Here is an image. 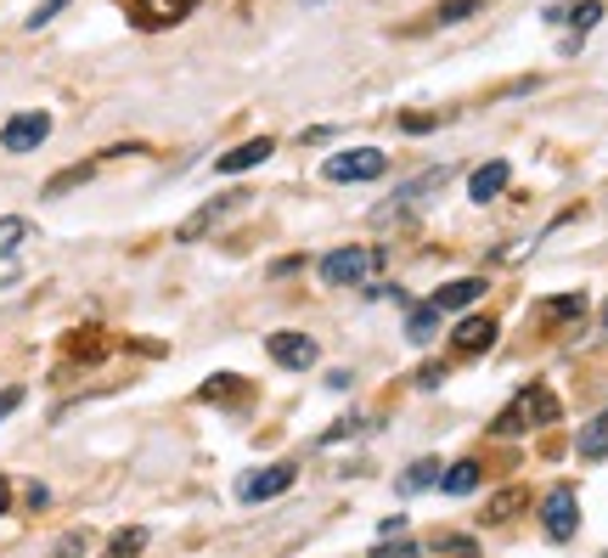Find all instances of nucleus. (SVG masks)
Listing matches in <instances>:
<instances>
[{"instance_id":"nucleus-12","label":"nucleus","mask_w":608,"mask_h":558,"mask_svg":"<svg viewBox=\"0 0 608 558\" xmlns=\"http://www.w3.org/2000/svg\"><path fill=\"white\" fill-rule=\"evenodd\" d=\"M135 7V23H147V28H163V23H181L197 0H130Z\"/></svg>"},{"instance_id":"nucleus-9","label":"nucleus","mask_w":608,"mask_h":558,"mask_svg":"<svg viewBox=\"0 0 608 558\" xmlns=\"http://www.w3.org/2000/svg\"><path fill=\"white\" fill-rule=\"evenodd\" d=\"M51 136V113H17V119H7V130H0V147L7 153H34Z\"/></svg>"},{"instance_id":"nucleus-11","label":"nucleus","mask_w":608,"mask_h":558,"mask_svg":"<svg viewBox=\"0 0 608 558\" xmlns=\"http://www.w3.org/2000/svg\"><path fill=\"white\" fill-rule=\"evenodd\" d=\"M270 153H277V142H270V136H254V142H243V147L220 153V158H215V170H220V175H243V170H259Z\"/></svg>"},{"instance_id":"nucleus-19","label":"nucleus","mask_w":608,"mask_h":558,"mask_svg":"<svg viewBox=\"0 0 608 558\" xmlns=\"http://www.w3.org/2000/svg\"><path fill=\"white\" fill-rule=\"evenodd\" d=\"M428 485H439V463H428V457H423V463H412V469L400 474V497H417V490H428Z\"/></svg>"},{"instance_id":"nucleus-7","label":"nucleus","mask_w":608,"mask_h":558,"mask_svg":"<svg viewBox=\"0 0 608 558\" xmlns=\"http://www.w3.org/2000/svg\"><path fill=\"white\" fill-rule=\"evenodd\" d=\"M265 350H270V361H277V367H288V373L316 367V355H321L311 333H270V339H265Z\"/></svg>"},{"instance_id":"nucleus-10","label":"nucleus","mask_w":608,"mask_h":558,"mask_svg":"<svg viewBox=\"0 0 608 558\" xmlns=\"http://www.w3.org/2000/svg\"><path fill=\"white\" fill-rule=\"evenodd\" d=\"M507 181H513V163H507V158H490V163H479V170L467 175V198H473V204H496L501 192H507Z\"/></svg>"},{"instance_id":"nucleus-26","label":"nucleus","mask_w":608,"mask_h":558,"mask_svg":"<svg viewBox=\"0 0 608 558\" xmlns=\"http://www.w3.org/2000/svg\"><path fill=\"white\" fill-rule=\"evenodd\" d=\"M366 558H423V547H412V542H384L378 553H366Z\"/></svg>"},{"instance_id":"nucleus-31","label":"nucleus","mask_w":608,"mask_h":558,"mask_svg":"<svg viewBox=\"0 0 608 558\" xmlns=\"http://www.w3.org/2000/svg\"><path fill=\"white\" fill-rule=\"evenodd\" d=\"M439 384H446V367H423L417 373V389H439Z\"/></svg>"},{"instance_id":"nucleus-21","label":"nucleus","mask_w":608,"mask_h":558,"mask_svg":"<svg viewBox=\"0 0 608 558\" xmlns=\"http://www.w3.org/2000/svg\"><path fill=\"white\" fill-rule=\"evenodd\" d=\"M519 502H524V490H496L490 508H485V524H507V519L519 513Z\"/></svg>"},{"instance_id":"nucleus-22","label":"nucleus","mask_w":608,"mask_h":558,"mask_svg":"<svg viewBox=\"0 0 608 558\" xmlns=\"http://www.w3.org/2000/svg\"><path fill=\"white\" fill-rule=\"evenodd\" d=\"M231 396H243V378L236 373H220V378H209L197 389V401H231Z\"/></svg>"},{"instance_id":"nucleus-8","label":"nucleus","mask_w":608,"mask_h":558,"mask_svg":"<svg viewBox=\"0 0 608 558\" xmlns=\"http://www.w3.org/2000/svg\"><path fill=\"white\" fill-rule=\"evenodd\" d=\"M496 339H501V322H496V316H462V322L451 327L457 355H485V350H496Z\"/></svg>"},{"instance_id":"nucleus-18","label":"nucleus","mask_w":608,"mask_h":558,"mask_svg":"<svg viewBox=\"0 0 608 558\" xmlns=\"http://www.w3.org/2000/svg\"><path fill=\"white\" fill-rule=\"evenodd\" d=\"M434 327H439V311L434 305H412V316H405V339H412V344H434Z\"/></svg>"},{"instance_id":"nucleus-14","label":"nucleus","mask_w":608,"mask_h":558,"mask_svg":"<svg viewBox=\"0 0 608 558\" xmlns=\"http://www.w3.org/2000/svg\"><path fill=\"white\" fill-rule=\"evenodd\" d=\"M547 23H574V28H597L603 23V0H574V7H547Z\"/></svg>"},{"instance_id":"nucleus-27","label":"nucleus","mask_w":608,"mask_h":558,"mask_svg":"<svg viewBox=\"0 0 608 558\" xmlns=\"http://www.w3.org/2000/svg\"><path fill=\"white\" fill-rule=\"evenodd\" d=\"M62 7H68V0H40V7L28 12V28H46V23H51V17H57Z\"/></svg>"},{"instance_id":"nucleus-3","label":"nucleus","mask_w":608,"mask_h":558,"mask_svg":"<svg viewBox=\"0 0 608 558\" xmlns=\"http://www.w3.org/2000/svg\"><path fill=\"white\" fill-rule=\"evenodd\" d=\"M384 170H389V153L384 147H344V153H332L321 163L327 181H378Z\"/></svg>"},{"instance_id":"nucleus-15","label":"nucleus","mask_w":608,"mask_h":558,"mask_svg":"<svg viewBox=\"0 0 608 558\" xmlns=\"http://www.w3.org/2000/svg\"><path fill=\"white\" fill-rule=\"evenodd\" d=\"M574 451H581L586 463H597V457H608V412L586 417V429H581V440H574Z\"/></svg>"},{"instance_id":"nucleus-5","label":"nucleus","mask_w":608,"mask_h":558,"mask_svg":"<svg viewBox=\"0 0 608 558\" xmlns=\"http://www.w3.org/2000/svg\"><path fill=\"white\" fill-rule=\"evenodd\" d=\"M299 480L293 463H270V469H254L236 480V502H270V497H282V490Z\"/></svg>"},{"instance_id":"nucleus-20","label":"nucleus","mask_w":608,"mask_h":558,"mask_svg":"<svg viewBox=\"0 0 608 558\" xmlns=\"http://www.w3.org/2000/svg\"><path fill=\"white\" fill-rule=\"evenodd\" d=\"M473 12H485V0H439V7H434V23L451 28V23H467Z\"/></svg>"},{"instance_id":"nucleus-33","label":"nucleus","mask_w":608,"mask_h":558,"mask_svg":"<svg viewBox=\"0 0 608 558\" xmlns=\"http://www.w3.org/2000/svg\"><path fill=\"white\" fill-rule=\"evenodd\" d=\"M603 327H608V305H603Z\"/></svg>"},{"instance_id":"nucleus-4","label":"nucleus","mask_w":608,"mask_h":558,"mask_svg":"<svg viewBox=\"0 0 608 558\" xmlns=\"http://www.w3.org/2000/svg\"><path fill=\"white\" fill-rule=\"evenodd\" d=\"M540 524H547L552 542H569L574 531H581V502H574L569 485H552L547 490V502H540Z\"/></svg>"},{"instance_id":"nucleus-30","label":"nucleus","mask_w":608,"mask_h":558,"mask_svg":"<svg viewBox=\"0 0 608 558\" xmlns=\"http://www.w3.org/2000/svg\"><path fill=\"white\" fill-rule=\"evenodd\" d=\"M80 553H85V536H80V531L57 542V558H80Z\"/></svg>"},{"instance_id":"nucleus-25","label":"nucleus","mask_w":608,"mask_h":558,"mask_svg":"<svg viewBox=\"0 0 608 558\" xmlns=\"http://www.w3.org/2000/svg\"><path fill=\"white\" fill-rule=\"evenodd\" d=\"M23 238H34V226H28V220H17V215H7V220H0V254H12Z\"/></svg>"},{"instance_id":"nucleus-29","label":"nucleus","mask_w":608,"mask_h":558,"mask_svg":"<svg viewBox=\"0 0 608 558\" xmlns=\"http://www.w3.org/2000/svg\"><path fill=\"white\" fill-rule=\"evenodd\" d=\"M17 407H23V389H17V384H12V389H0V417H12Z\"/></svg>"},{"instance_id":"nucleus-23","label":"nucleus","mask_w":608,"mask_h":558,"mask_svg":"<svg viewBox=\"0 0 608 558\" xmlns=\"http://www.w3.org/2000/svg\"><path fill=\"white\" fill-rule=\"evenodd\" d=\"M90 175H96V163H74V170H62V175L46 181V198H62L68 186H80V181H90Z\"/></svg>"},{"instance_id":"nucleus-13","label":"nucleus","mask_w":608,"mask_h":558,"mask_svg":"<svg viewBox=\"0 0 608 558\" xmlns=\"http://www.w3.org/2000/svg\"><path fill=\"white\" fill-rule=\"evenodd\" d=\"M479 293H485V282H479V277H457V282L439 288L428 305H434V311H467L473 300H479Z\"/></svg>"},{"instance_id":"nucleus-32","label":"nucleus","mask_w":608,"mask_h":558,"mask_svg":"<svg viewBox=\"0 0 608 558\" xmlns=\"http://www.w3.org/2000/svg\"><path fill=\"white\" fill-rule=\"evenodd\" d=\"M0 513H12V480L0 474Z\"/></svg>"},{"instance_id":"nucleus-1","label":"nucleus","mask_w":608,"mask_h":558,"mask_svg":"<svg viewBox=\"0 0 608 558\" xmlns=\"http://www.w3.org/2000/svg\"><path fill=\"white\" fill-rule=\"evenodd\" d=\"M547 423H558V396L547 384H530L524 396H513L501 407V417L490 423V435L496 440H519V435H535V429H547Z\"/></svg>"},{"instance_id":"nucleus-6","label":"nucleus","mask_w":608,"mask_h":558,"mask_svg":"<svg viewBox=\"0 0 608 558\" xmlns=\"http://www.w3.org/2000/svg\"><path fill=\"white\" fill-rule=\"evenodd\" d=\"M243 204H248V192H220V198H209L203 209H192V215L181 220V232H175V238H181V243H197L203 232H215V226H220L231 209H243Z\"/></svg>"},{"instance_id":"nucleus-17","label":"nucleus","mask_w":608,"mask_h":558,"mask_svg":"<svg viewBox=\"0 0 608 558\" xmlns=\"http://www.w3.org/2000/svg\"><path fill=\"white\" fill-rule=\"evenodd\" d=\"M142 547H147V524H124V531L108 542V553H101V558H142Z\"/></svg>"},{"instance_id":"nucleus-2","label":"nucleus","mask_w":608,"mask_h":558,"mask_svg":"<svg viewBox=\"0 0 608 558\" xmlns=\"http://www.w3.org/2000/svg\"><path fill=\"white\" fill-rule=\"evenodd\" d=\"M384 266H389L384 248H332V254L316 259V277H321L327 288H361V282L378 277Z\"/></svg>"},{"instance_id":"nucleus-16","label":"nucleus","mask_w":608,"mask_h":558,"mask_svg":"<svg viewBox=\"0 0 608 558\" xmlns=\"http://www.w3.org/2000/svg\"><path fill=\"white\" fill-rule=\"evenodd\" d=\"M473 485H479V463H451V469H439V490H446V497H467Z\"/></svg>"},{"instance_id":"nucleus-24","label":"nucleus","mask_w":608,"mask_h":558,"mask_svg":"<svg viewBox=\"0 0 608 558\" xmlns=\"http://www.w3.org/2000/svg\"><path fill=\"white\" fill-rule=\"evenodd\" d=\"M586 311V300H581V293H558V300H547V305H540V316H552V322H574V316H581Z\"/></svg>"},{"instance_id":"nucleus-28","label":"nucleus","mask_w":608,"mask_h":558,"mask_svg":"<svg viewBox=\"0 0 608 558\" xmlns=\"http://www.w3.org/2000/svg\"><path fill=\"white\" fill-rule=\"evenodd\" d=\"M361 429H366V423H332V429L321 435V446H338V440H355Z\"/></svg>"}]
</instances>
